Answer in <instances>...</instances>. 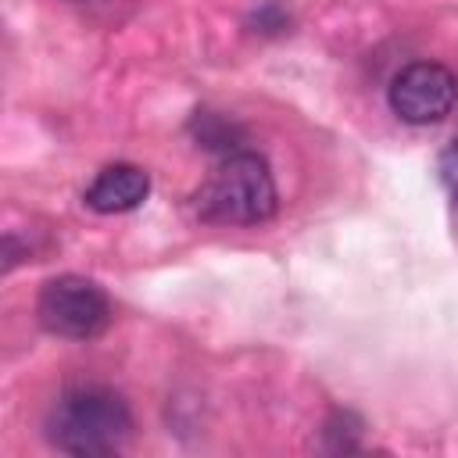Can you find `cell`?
<instances>
[{"label":"cell","instance_id":"obj_9","mask_svg":"<svg viewBox=\"0 0 458 458\" xmlns=\"http://www.w3.org/2000/svg\"><path fill=\"white\" fill-rule=\"evenodd\" d=\"M250 25H258L254 32H283L286 25H290V14L279 7V4H261L254 14H250Z\"/></svg>","mask_w":458,"mask_h":458},{"label":"cell","instance_id":"obj_4","mask_svg":"<svg viewBox=\"0 0 458 458\" xmlns=\"http://www.w3.org/2000/svg\"><path fill=\"white\" fill-rule=\"evenodd\" d=\"M390 111L408 125H437L458 104V79L447 64L411 61L390 79Z\"/></svg>","mask_w":458,"mask_h":458},{"label":"cell","instance_id":"obj_2","mask_svg":"<svg viewBox=\"0 0 458 458\" xmlns=\"http://www.w3.org/2000/svg\"><path fill=\"white\" fill-rule=\"evenodd\" d=\"M279 208L268 161L254 150L225 154L193 193V211L215 225H258Z\"/></svg>","mask_w":458,"mask_h":458},{"label":"cell","instance_id":"obj_6","mask_svg":"<svg viewBox=\"0 0 458 458\" xmlns=\"http://www.w3.org/2000/svg\"><path fill=\"white\" fill-rule=\"evenodd\" d=\"M190 129H193V136H197L208 150H225V154L240 150V147L233 143V140L240 136V132H236V125H233L229 118L215 114V111H197V114H193V122H190Z\"/></svg>","mask_w":458,"mask_h":458},{"label":"cell","instance_id":"obj_5","mask_svg":"<svg viewBox=\"0 0 458 458\" xmlns=\"http://www.w3.org/2000/svg\"><path fill=\"white\" fill-rule=\"evenodd\" d=\"M147 193H150V175L140 165L114 161L93 175L82 200H86V208H93L100 215H122V211L140 208L147 200Z\"/></svg>","mask_w":458,"mask_h":458},{"label":"cell","instance_id":"obj_3","mask_svg":"<svg viewBox=\"0 0 458 458\" xmlns=\"http://www.w3.org/2000/svg\"><path fill=\"white\" fill-rule=\"evenodd\" d=\"M36 318L47 333L64 340H93L111 322L107 293L86 276H54L36 297Z\"/></svg>","mask_w":458,"mask_h":458},{"label":"cell","instance_id":"obj_8","mask_svg":"<svg viewBox=\"0 0 458 458\" xmlns=\"http://www.w3.org/2000/svg\"><path fill=\"white\" fill-rule=\"evenodd\" d=\"M437 179L447 190V197L458 204V140H451L437 157Z\"/></svg>","mask_w":458,"mask_h":458},{"label":"cell","instance_id":"obj_7","mask_svg":"<svg viewBox=\"0 0 458 458\" xmlns=\"http://www.w3.org/2000/svg\"><path fill=\"white\" fill-rule=\"evenodd\" d=\"M358 433H361V422L351 415V411H333L329 422H326V440L333 451H358Z\"/></svg>","mask_w":458,"mask_h":458},{"label":"cell","instance_id":"obj_1","mask_svg":"<svg viewBox=\"0 0 458 458\" xmlns=\"http://www.w3.org/2000/svg\"><path fill=\"white\" fill-rule=\"evenodd\" d=\"M129 437H132V411L125 397L100 383L68 386L47 411V440L75 458L114 454Z\"/></svg>","mask_w":458,"mask_h":458}]
</instances>
